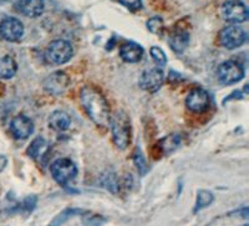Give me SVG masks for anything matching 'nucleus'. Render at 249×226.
<instances>
[{"label":"nucleus","mask_w":249,"mask_h":226,"mask_svg":"<svg viewBox=\"0 0 249 226\" xmlns=\"http://www.w3.org/2000/svg\"><path fill=\"white\" fill-rule=\"evenodd\" d=\"M80 101L88 113L89 118L99 127H108L110 125V106L107 101L100 91L93 88L92 86L82 87L80 92Z\"/></svg>","instance_id":"nucleus-1"},{"label":"nucleus","mask_w":249,"mask_h":226,"mask_svg":"<svg viewBox=\"0 0 249 226\" xmlns=\"http://www.w3.org/2000/svg\"><path fill=\"white\" fill-rule=\"evenodd\" d=\"M113 143L119 149L124 150L131 143V121L124 111H116L111 116L110 125Z\"/></svg>","instance_id":"nucleus-2"},{"label":"nucleus","mask_w":249,"mask_h":226,"mask_svg":"<svg viewBox=\"0 0 249 226\" xmlns=\"http://www.w3.org/2000/svg\"><path fill=\"white\" fill-rule=\"evenodd\" d=\"M50 172L57 184L66 187L70 181L76 178L77 167L76 164L69 158H60L51 164Z\"/></svg>","instance_id":"nucleus-3"},{"label":"nucleus","mask_w":249,"mask_h":226,"mask_svg":"<svg viewBox=\"0 0 249 226\" xmlns=\"http://www.w3.org/2000/svg\"><path fill=\"white\" fill-rule=\"evenodd\" d=\"M74 55V48L66 40H54L48 48V57L55 65H64L70 61Z\"/></svg>","instance_id":"nucleus-4"},{"label":"nucleus","mask_w":249,"mask_h":226,"mask_svg":"<svg viewBox=\"0 0 249 226\" xmlns=\"http://www.w3.org/2000/svg\"><path fill=\"white\" fill-rule=\"evenodd\" d=\"M247 34L241 26L230 25L226 26L219 32V43L228 50H234L246 43Z\"/></svg>","instance_id":"nucleus-5"},{"label":"nucleus","mask_w":249,"mask_h":226,"mask_svg":"<svg viewBox=\"0 0 249 226\" xmlns=\"http://www.w3.org/2000/svg\"><path fill=\"white\" fill-rule=\"evenodd\" d=\"M222 16L226 21L232 24H241L248 20L249 13L246 4L239 0H230L222 5Z\"/></svg>","instance_id":"nucleus-6"},{"label":"nucleus","mask_w":249,"mask_h":226,"mask_svg":"<svg viewBox=\"0 0 249 226\" xmlns=\"http://www.w3.org/2000/svg\"><path fill=\"white\" fill-rule=\"evenodd\" d=\"M217 76L219 82L223 85H233L243 79L244 70L241 64L235 61H226L218 67Z\"/></svg>","instance_id":"nucleus-7"},{"label":"nucleus","mask_w":249,"mask_h":226,"mask_svg":"<svg viewBox=\"0 0 249 226\" xmlns=\"http://www.w3.org/2000/svg\"><path fill=\"white\" fill-rule=\"evenodd\" d=\"M24 25L17 17H5L0 23V36L9 43H17L24 36Z\"/></svg>","instance_id":"nucleus-8"},{"label":"nucleus","mask_w":249,"mask_h":226,"mask_svg":"<svg viewBox=\"0 0 249 226\" xmlns=\"http://www.w3.org/2000/svg\"><path fill=\"white\" fill-rule=\"evenodd\" d=\"M163 81L164 75L162 70L157 67H152L147 68V70H144L142 72L139 80V85L143 91L153 94V92H157L161 88V86L163 85Z\"/></svg>","instance_id":"nucleus-9"},{"label":"nucleus","mask_w":249,"mask_h":226,"mask_svg":"<svg viewBox=\"0 0 249 226\" xmlns=\"http://www.w3.org/2000/svg\"><path fill=\"white\" fill-rule=\"evenodd\" d=\"M186 106L191 112L203 113L211 107L210 94L203 88H195L186 98Z\"/></svg>","instance_id":"nucleus-10"},{"label":"nucleus","mask_w":249,"mask_h":226,"mask_svg":"<svg viewBox=\"0 0 249 226\" xmlns=\"http://www.w3.org/2000/svg\"><path fill=\"white\" fill-rule=\"evenodd\" d=\"M69 85H70V79L62 71H56L54 74L49 75L43 82L44 90L48 94L54 95V96H59V95L64 94L68 90Z\"/></svg>","instance_id":"nucleus-11"},{"label":"nucleus","mask_w":249,"mask_h":226,"mask_svg":"<svg viewBox=\"0 0 249 226\" xmlns=\"http://www.w3.org/2000/svg\"><path fill=\"white\" fill-rule=\"evenodd\" d=\"M10 132L14 138L24 141V139H28L34 132V123L29 117L19 114L10 122Z\"/></svg>","instance_id":"nucleus-12"},{"label":"nucleus","mask_w":249,"mask_h":226,"mask_svg":"<svg viewBox=\"0 0 249 226\" xmlns=\"http://www.w3.org/2000/svg\"><path fill=\"white\" fill-rule=\"evenodd\" d=\"M14 6L19 14L31 19L39 17L45 10L44 0H18Z\"/></svg>","instance_id":"nucleus-13"},{"label":"nucleus","mask_w":249,"mask_h":226,"mask_svg":"<svg viewBox=\"0 0 249 226\" xmlns=\"http://www.w3.org/2000/svg\"><path fill=\"white\" fill-rule=\"evenodd\" d=\"M120 56L124 63L136 64L141 61L142 56H143V48L139 44L135 43L124 44L120 48Z\"/></svg>","instance_id":"nucleus-14"},{"label":"nucleus","mask_w":249,"mask_h":226,"mask_svg":"<svg viewBox=\"0 0 249 226\" xmlns=\"http://www.w3.org/2000/svg\"><path fill=\"white\" fill-rule=\"evenodd\" d=\"M49 127L56 132H65L71 127V117L64 111H55L49 116Z\"/></svg>","instance_id":"nucleus-15"},{"label":"nucleus","mask_w":249,"mask_h":226,"mask_svg":"<svg viewBox=\"0 0 249 226\" xmlns=\"http://www.w3.org/2000/svg\"><path fill=\"white\" fill-rule=\"evenodd\" d=\"M168 43L176 54H182L190 45V34L183 30H178L171 35Z\"/></svg>","instance_id":"nucleus-16"},{"label":"nucleus","mask_w":249,"mask_h":226,"mask_svg":"<svg viewBox=\"0 0 249 226\" xmlns=\"http://www.w3.org/2000/svg\"><path fill=\"white\" fill-rule=\"evenodd\" d=\"M18 71V65L12 56H3L0 59V79L8 80L15 76Z\"/></svg>","instance_id":"nucleus-17"},{"label":"nucleus","mask_w":249,"mask_h":226,"mask_svg":"<svg viewBox=\"0 0 249 226\" xmlns=\"http://www.w3.org/2000/svg\"><path fill=\"white\" fill-rule=\"evenodd\" d=\"M181 145V136L179 134H170V136L164 137L161 139L159 143V147L163 154H171L175 152Z\"/></svg>","instance_id":"nucleus-18"},{"label":"nucleus","mask_w":249,"mask_h":226,"mask_svg":"<svg viewBox=\"0 0 249 226\" xmlns=\"http://www.w3.org/2000/svg\"><path fill=\"white\" fill-rule=\"evenodd\" d=\"M48 150V142L43 137H37L36 139L31 142L30 147L28 148V154L33 159H37L43 157Z\"/></svg>","instance_id":"nucleus-19"},{"label":"nucleus","mask_w":249,"mask_h":226,"mask_svg":"<svg viewBox=\"0 0 249 226\" xmlns=\"http://www.w3.org/2000/svg\"><path fill=\"white\" fill-rule=\"evenodd\" d=\"M214 200V196L211 192L208 190H199L198 194H197V201H196L195 207V212L199 211V210L204 209V208L210 207L211 204Z\"/></svg>","instance_id":"nucleus-20"},{"label":"nucleus","mask_w":249,"mask_h":226,"mask_svg":"<svg viewBox=\"0 0 249 226\" xmlns=\"http://www.w3.org/2000/svg\"><path fill=\"white\" fill-rule=\"evenodd\" d=\"M147 29L152 34L161 35L164 30V23L163 19L160 16H153L150 20H147Z\"/></svg>","instance_id":"nucleus-21"},{"label":"nucleus","mask_w":249,"mask_h":226,"mask_svg":"<svg viewBox=\"0 0 249 226\" xmlns=\"http://www.w3.org/2000/svg\"><path fill=\"white\" fill-rule=\"evenodd\" d=\"M150 52H151V56H152L153 61H155L157 65L166 66V64H167V56H166V54H164L162 48H157V46H152L150 50Z\"/></svg>","instance_id":"nucleus-22"},{"label":"nucleus","mask_w":249,"mask_h":226,"mask_svg":"<svg viewBox=\"0 0 249 226\" xmlns=\"http://www.w3.org/2000/svg\"><path fill=\"white\" fill-rule=\"evenodd\" d=\"M133 163H135V165H136L137 169H139V172L141 173V174H146V173H147V163H146V159L142 156L141 150H140L139 148H137L135 154H133Z\"/></svg>","instance_id":"nucleus-23"},{"label":"nucleus","mask_w":249,"mask_h":226,"mask_svg":"<svg viewBox=\"0 0 249 226\" xmlns=\"http://www.w3.org/2000/svg\"><path fill=\"white\" fill-rule=\"evenodd\" d=\"M119 1L131 12H136L142 8V0H119Z\"/></svg>","instance_id":"nucleus-24"},{"label":"nucleus","mask_w":249,"mask_h":226,"mask_svg":"<svg viewBox=\"0 0 249 226\" xmlns=\"http://www.w3.org/2000/svg\"><path fill=\"white\" fill-rule=\"evenodd\" d=\"M5 165H6V158L3 156H0V170H3Z\"/></svg>","instance_id":"nucleus-25"}]
</instances>
